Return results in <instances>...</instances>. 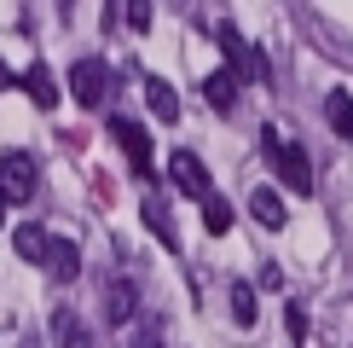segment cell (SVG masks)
<instances>
[{
  "mask_svg": "<svg viewBox=\"0 0 353 348\" xmlns=\"http://www.w3.org/2000/svg\"><path fill=\"white\" fill-rule=\"evenodd\" d=\"M261 151H267L272 174H278V180H284L296 197H307V192H313V163H307V151H301V145H290L284 134H278V128H261Z\"/></svg>",
  "mask_w": 353,
  "mask_h": 348,
  "instance_id": "6da1fadb",
  "label": "cell"
},
{
  "mask_svg": "<svg viewBox=\"0 0 353 348\" xmlns=\"http://www.w3.org/2000/svg\"><path fill=\"white\" fill-rule=\"evenodd\" d=\"M214 41H220V52L232 58V70H226L232 81H238V76H249V81H272V70H267V52H261V47H249L238 23H214Z\"/></svg>",
  "mask_w": 353,
  "mask_h": 348,
  "instance_id": "7a4b0ae2",
  "label": "cell"
},
{
  "mask_svg": "<svg viewBox=\"0 0 353 348\" xmlns=\"http://www.w3.org/2000/svg\"><path fill=\"white\" fill-rule=\"evenodd\" d=\"M35 197V157L29 151H0V203Z\"/></svg>",
  "mask_w": 353,
  "mask_h": 348,
  "instance_id": "3957f363",
  "label": "cell"
},
{
  "mask_svg": "<svg viewBox=\"0 0 353 348\" xmlns=\"http://www.w3.org/2000/svg\"><path fill=\"white\" fill-rule=\"evenodd\" d=\"M110 134H116V145L128 151V163H134V174L145 180L151 174V134L134 122V116H110Z\"/></svg>",
  "mask_w": 353,
  "mask_h": 348,
  "instance_id": "277c9868",
  "label": "cell"
},
{
  "mask_svg": "<svg viewBox=\"0 0 353 348\" xmlns=\"http://www.w3.org/2000/svg\"><path fill=\"white\" fill-rule=\"evenodd\" d=\"M105 87H110V70L99 64V58H81L76 70H70V93H76V105H105Z\"/></svg>",
  "mask_w": 353,
  "mask_h": 348,
  "instance_id": "5b68a950",
  "label": "cell"
},
{
  "mask_svg": "<svg viewBox=\"0 0 353 348\" xmlns=\"http://www.w3.org/2000/svg\"><path fill=\"white\" fill-rule=\"evenodd\" d=\"M168 174H174V186H180L185 197H197V203L214 192V186H209V168H203L197 151H174V157H168Z\"/></svg>",
  "mask_w": 353,
  "mask_h": 348,
  "instance_id": "8992f818",
  "label": "cell"
},
{
  "mask_svg": "<svg viewBox=\"0 0 353 348\" xmlns=\"http://www.w3.org/2000/svg\"><path fill=\"white\" fill-rule=\"evenodd\" d=\"M134 313H139V279L134 273H116V279L105 284V319L110 325H128Z\"/></svg>",
  "mask_w": 353,
  "mask_h": 348,
  "instance_id": "52a82bcc",
  "label": "cell"
},
{
  "mask_svg": "<svg viewBox=\"0 0 353 348\" xmlns=\"http://www.w3.org/2000/svg\"><path fill=\"white\" fill-rule=\"evenodd\" d=\"M249 215H255V221L267 226V232H278V226L290 221V209H284V197H278L272 186H255V192H249Z\"/></svg>",
  "mask_w": 353,
  "mask_h": 348,
  "instance_id": "ba28073f",
  "label": "cell"
},
{
  "mask_svg": "<svg viewBox=\"0 0 353 348\" xmlns=\"http://www.w3.org/2000/svg\"><path fill=\"white\" fill-rule=\"evenodd\" d=\"M52 342H58V348H93L87 325L76 319V308H52Z\"/></svg>",
  "mask_w": 353,
  "mask_h": 348,
  "instance_id": "9c48e42d",
  "label": "cell"
},
{
  "mask_svg": "<svg viewBox=\"0 0 353 348\" xmlns=\"http://www.w3.org/2000/svg\"><path fill=\"white\" fill-rule=\"evenodd\" d=\"M145 105H151V116H157V122H180V93H174L163 76H151V81H145Z\"/></svg>",
  "mask_w": 353,
  "mask_h": 348,
  "instance_id": "30bf717a",
  "label": "cell"
},
{
  "mask_svg": "<svg viewBox=\"0 0 353 348\" xmlns=\"http://www.w3.org/2000/svg\"><path fill=\"white\" fill-rule=\"evenodd\" d=\"M47 273H52L58 284H70L81 273V250H76V244H64V238H52L47 244Z\"/></svg>",
  "mask_w": 353,
  "mask_h": 348,
  "instance_id": "8fae6325",
  "label": "cell"
},
{
  "mask_svg": "<svg viewBox=\"0 0 353 348\" xmlns=\"http://www.w3.org/2000/svg\"><path fill=\"white\" fill-rule=\"evenodd\" d=\"M325 116H330L336 134L353 145V93H347V87H330V93H325Z\"/></svg>",
  "mask_w": 353,
  "mask_h": 348,
  "instance_id": "7c38bea8",
  "label": "cell"
},
{
  "mask_svg": "<svg viewBox=\"0 0 353 348\" xmlns=\"http://www.w3.org/2000/svg\"><path fill=\"white\" fill-rule=\"evenodd\" d=\"M203 99H209L220 116H232L238 110V81H232L226 70H214V76H203Z\"/></svg>",
  "mask_w": 353,
  "mask_h": 348,
  "instance_id": "4fadbf2b",
  "label": "cell"
},
{
  "mask_svg": "<svg viewBox=\"0 0 353 348\" xmlns=\"http://www.w3.org/2000/svg\"><path fill=\"white\" fill-rule=\"evenodd\" d=\"M23 87H29V99H35L41 110H52V105H58V81H52V70H47V64H29V70H23Z\"/></svg>",
  "mask_w": 353,
  "mask_h": 348,
  "instance_id": "5bb4252c",
  "label": "cell"
},
{
  "mask_svg": "<svg viewBox=\"0 0 353 348\" xmlns=\"http://www.w3.org/2000/svg\"><path fill=\"white\" fill-rule=\"evenodd\" d=\"M47 232H41V226H18V255L29 261V267H47Z\"/></svg>",
  "mask_w": 353,
  "mask_h": 348,
  "instance_id": "9a60e30c",
  "label": "cell"
},
{
  "mask_svg": "<svg viewBox=\"0 0 353 348\" xmlns=\"http://www.w3.org/2000/svg\"><path fill=\"white\" fill-rule=\"evenodd\" d=\"M232 319H238V325H255L261 319V302H255V284H232Z\"/></svg>",
  "mask_w": 353,
  "mask_h": 348,
  "instance_id": "2e32d148",
  "label": "cell"
},
{
  "mask_svg": "<svg viewBox=\"0 0 353 348\" xmlns=\"http://www.w3.org/2000/svg\"><path fill=\"white\" fill-rule=\"evenodd\" d=\"M203 226H209L214 238H220V232H232V203L220 197V192H209V197H203Z\"/></svg>",
  "mask_w": 353,
  "mask_h": 348,
  "instance_id": "e0dca14e",
  "label": "cell"
},
{
  "mask_svg": "<svg viewBox=\"0 0 353 348\" xmlns=\"http://www.w3.org/2000/svg\"><path fill=\"white\" fill-rule=\"evenodd\" d=\"M145 226H151L157 238H163L168 250H174V221H168V209H163V197H145Z\"/></svg>",
  "mask_w": 353,
  "mask_h": 348,
  "instance_id": "ac0fdd59",
  "label": "cell"
},
{
  "mask_svg": "<svg viewBox=\"0 0 353 348\" xmlns=\"http://www.w3.org/2000/svg\"><path fill=\"white\" fill-rule=\"evenodd\" d=\"M134 348H163V319H145L139 337H134Z\"/></svg>",
  "mask_w": 353,
  "mask_h": 348,
  "instance_id": "d6986e66",
  "label": "cell"
},
{
  "mask_svg": "<svg viewBox=\"0 0 353 348\" xmlns=\"http://www.w3.org/2000/svg\"><path fill=\"white\" fill-rule=\"evenodd\" d=\"M284 325H290V337L301 342V331H307V313H301V302H290V308H284Z\"/></svg>",
  "mask_w": 353,
  "mask_h": 348,
  "instance_id": "ffe728a7",
  "label": "cell"
},
{
  "mask_svg": "<svg viewBox=\"0 0 353 348\" xmlns=\"http://www.w3.org/2000/svg\"><path fill=\"white\" fill-rule=\"evenodd\" d=\"M122 18L134 23V29H151V6H145V0H134V6H122Z\"/></svg>",
  "mask_w": 353,
  "mask_h": 348,
  "instance_id": "44dd1931",
  "label": "cell"
},
{
  "mask_svg": "<svg viewBox=\"0 0 353 348\" xmlns=\"http://www.w3.org/2000/svg\"><path fill=\"white\" fill-rule=\"evenodd\" d=\"M0 221H6V203H0Z\"/></svg>",
  "mask_w": 353,
  "mask_h": 348,
  "instance_id": "7402d4cb",
  "label": "cell"
}]
</instances>
